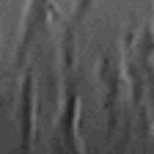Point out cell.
I'll return each mask as SVG.
<instances>
[{
  "label": "cell",
  "mask_w": 154,
  "mask_h": 154,
  "mask_svg": "<svg viewBox=\"0 0 154 154\" xmlns=\"http://www.w3.org/2000/svg\"><path fill=\"white\" fill-rule=\"evenodd\" d=\"M50 14H52L50 0H28V11H25V19H22V38H19V61H22L25 52L30 50L33 38L50 22Z\"/></svg>",
  "instance_id": "obj_2"
},
{
  "label": "cell",
  "mask_w": 154,
  "mask_h": 154,
  "mask_svg": "<svg viewBox=\"0 0 154 154\" xmlns=\"http://www.w3.org/2000/svg\"><path fill=\"white\" fill-rule=\"evenodd\" d=\"M19 124H22V149H30L33 143V80L30 74L22 83V105H19Z\"/></svg>",
  "instance_id": "obj_3"
},
{
  "label": "cell",
  "mask_w": 154,
  "mask_h": 154,
  "mask_svg": "<svg viewBox=\"0 0 154 154\" xmlns=\"http://www.w3.org/2000/svg\"><path fill=\"white\" fill-rule=\"evenodd\" d=\"M88 6H91V0H77V11H74V25L80 22V19L85 17V11H88Z\"/></svg>",
  "instance_id": "obj_4"
},
{
  "label": "cell",
  "mask_w": 154,
  "mask_h": 154,
  "mask_svg": "<svg viewBox=\"0 0 154 154\" xmlns=\"http://www.w3.org/2000/svg\"><path fill=\"white\" fill-rule=\"evenodd\" d=\"M52 149H58V151H80L83 149V143L77 140V94L72 88H69V96H66L63 113H61V119H58Z\"/></svg>",
  "instance_id": "obj_1"
}]
</instances>
